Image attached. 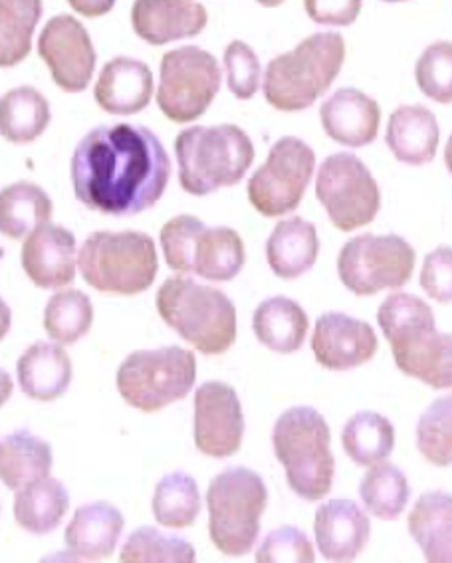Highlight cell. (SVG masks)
<instances>
[{
  "instance_id": "6da1fadb",
  "label": "cell",
  "mask_w": 452,
  "mask_h": 563,
  "mask_svg": "<svg viewBox=\"0 0 452 563\" xmlns=\"http://www.w3.org/2000/svg\"><path fill=\"white\" fill-rule=\"evenodd\" d=\"M71 185L90 211L135 217L159 201L172 159L145 125L115 123L91 130L71 155Z\"/></svg>"
},
{
  "instance_id": "7a4b0ae2",
  "label": "cell",
  "mask_w": 452,
  "mask_h": 563,
  "mask_svg": "<svg viewBox=\"0 0 452 563\" xmlns=\"http://www.w3.org/2000/svg\"><path fill=\"white\" fill-rule=\"evenodd\" d=\"M377 322L399 372L432 389H452V333L437 330L429 303L412 294H393L379 306Z\"/></svg>"
},
{
  "instance_id": "3957f363",
  "label": "cell",
  "mask_w": 452,
  "mask_h": 563,
  "mask_svg": "<svg viewBox=\"0 0 452 563\" xmlns=\"http://www.w3.org/2000/svg\"><path fill=\"white\" fill-rule=\"evenodd\" d=\"M345 62V41L340 32H318L280 56L264 71V98L274 110L312 108L332 88Z\"/></svg>"
},
{
  "instance_id": "277c9868",
  "label": "cell",
  "mask_w": 452,
  "mask_h": 563,
  "mask_svg": "<svg viewBox=\"0 0 452 563\" xmlns=\"http://www.w3.org/2000/svg\"><path fill=\"white\" fill-rule=\"evenodd\" d=\"M330 444V427L312 407H291L274 424V454L286 471L288 486L301 500L316 503L332 490L335 459Z\"/></svg>"
},
{
  "instance_id": "5b68a950",
  "label": "cell",
  "mask_w": 452,
  "mask_h": 563,
  "mask_svg": "<svg viewBox=\"0 0 452 563\" xmlns=\"http://www.w3.org/2000/svg\"><path fill=\"white\" fill-rule=\"evenodd\" d=\"M155 303L163 322L205 355H221L236 342V308L212 286L175 276L163 282Z\"/></svg>"
},
{
  "instance_id": "8992f818",
  "label": "cell",
  "mask_w": 452,
  "mask_h": 563,
  "mask_svg": "<svg viewBox=\"0 0 452 563\" xmlns=\"http://www.w3.org/2000/svg\"><path fill=\"white\" fill-rule=\"evenodd\" d=\"M183 191L205 197L244 179L254 162L252 140L236 125H195L175 140Z\"/></svg>"
},
{
  "instance_id": "52a82bcc",
  "label": "cell",
  "mask_w": 452,
  "mask_h": 563,
  "mask_svg": "<svg viewBox=\"0 0 452 563\" xmlns=\"http://www.w3.org/2000/svg\"><path fill=\"white\" fill-rule=\"evenodd\" d=\"M78 266L81 278L98 292L135 296L153 286L159 258L155 242L145 232L100 231L81 244Z\"/></svg>"
},
{
  "instance_id": "ba28073f",
  "label": "cell",
  "mask_w": 452,
  "mask_h": 563,
  "mask_svg": "<svg viewBox=\"0 0 452 563\" xmlns=\"http://www.w3.org/2000/svg\"><path fill=\"white\" fill-rule=\"evenodd\" d=\"M268 504V488L258 473L232 466L217 474L207 490L209 533L219 552L246 555L261 533V518Z\"/></svg>"
},
{
  "instance_id": "9c48e42d",
  "label": "cell",
  "mask_w": 452,
  "mask_h": 563,
  "mask_svg": "<svg viewBox=\"0 0 452 563\" xmlns=\"http://www.w3.org/2000/svg\"><path fill=\"white\" fill-rule=\"evenodd\" d=\"M167 266L205 280L231 282L244 268L246 251L241 234L229 227H207L192 214H179L162 229Z\"/></svg>"
},
{
  "instance_id": "30bf717a",
  "label": "cell",
  "mask_w": 452,
  "mask_h": 563,
  "mask_svg": "<svg viewBox=\"0 0 452 563\" xmlns=\"http://www.w3.org/2000/svg\"><path fill=\"white\" fill-rule=\"evenodd\" d=\"M195 379V353L169 345L130 353L118 369V391L133 409L157 412L185 399Z\"/></svg>"
},
{
  "instance_id": "8fae6325",
  "label": "cell",
  "mask_w": 452,
  "mask_h": 563,
  "mask_svg": "<svg viewBox=\"0 0 452 563\" xmlns=\"http://www.w3.org/2000/svg\"><path fill=\"white\" fill-rule=\"evenodd\" d=\"M415 261V249L399 234H360L343 244L338 276L355 296H375L411 280Z\"/></svg>"
},
{
  "instance_id": "7c38bea8",
  "label": "cell",
  "mask_w": 452,
  "mask_h": 563,
  "mask_svg": "<svg viewBox=\"0 0 452 563\" xmlns=\"http://www.w3.org/2000/svg\"><path fill=\"white\" fill-rule=\"evenodd\" d=\"M159 74L157 106L175 123L199 120L221 91V66L211 52L199 46L167 52Z\"/></svg>"
},
{
  "instance_id": "4fadbf2b",
  "label": "cell",
  "mask_w": 452,
  "mask_h": 563,
  "mask_svg": "<svg viewBox=\"0 0 452 563\" xmlns=\"http://www.w3.org/2000/svg\"><path fill=\"white\" fill-rule=\"evenodd\" d=\"M316 197L338 231L367 227L382 209V191L370 167L352 153H333L316 175Z\"/></svg>"
},
{
  "instance_id": "5bb4252c",
  "label": "cell",
  "mask_w": 452,
  "mask_h": 563,
  "mask_svg": "<svg viewBox=\"0 0 452 563\" xmlns=\"http://www.w3.org/2000/svg\"><path fill=\"white\" fill-rule=\"evenodd\" d=\"M316 169V153L306 141L280 137L268 152L266 162L249 179V201L264 217H282L294 211Z\"/></svg>"
},
{
  "instance_id": "9a60e30c",
  "label": "cell",
  "mask_w": 452,
  "mask_h": 563,
  "mask_svg": "<svg viewBox=\"0 0 452 563\" xmlns=\"http://www.w3.org/2000/svg\"><path fill=\"white\" fill-rule=\"evenodd\" d=\"M38 54L60 90L78 93L90 86L98 54L78 19L58 14L46 22L38 38Z\"/></svg>"
},
{
  "instance_id": "2e32d148",
  "label": "cell",
  "mask_w": 452,
  "mask_h": 563,
  "mask_svg": "<svg viewBox=\"0 0 452 563\" xmlns=\"http://www.w3.org/2000/svg\"><path fill=\"white\" fill-rule=\"evenodd\" d=\"M244 412L239 393L222 382L202 383L195 393V444L199 453L229 459L241 451Z\"/></svg>"
},
{
  "instance_id": "e0dca14e",
  "label": "cell",
  "mask_w": 452,
  "mask_h": 563,
  "mask_svg": "<svg viewBox=\"0 0 452 563\" xmlns=\"http://www.w3.org/2000/svg\"><path fill=\"white\" fill-rule=\"evenodd\" d=\"M377 335L372 325L348 313L328 312L313 328L316 362L330 372H350L372 362L377 353Z\"/></svg>"
},
{
  "instance_id": "ac0fdd59",
  "label": "cell",
  "mask_w": 452,
  "mask_h": 563,
  "mask_svg": "<svg viewBox=\"0 0 452 563\" xmlns=\"http://www.w3.org/2000/svg\"><path fill=\"white\" fill-rule=\"evenodd\" d=\"M21 261L34 286L42 290H62L76 278V236L64 227L44 222L24 239Z\"/></svg>"
},
{
  "instance_id": "d6986e66",
  "label": "cell",
  "mask_w": 452,
  "mask_h": 563,
  "mask_svg": "<svg viewBox=\"0 0 452 563\" xmlns=\"http://www.w3.org/2000/svg\"><path fill=\"white\" fill-rule=\"evenodd\" d=\"M207 22V9L197 0H135L131 9L133 31L151 46L192 38Z\"/></svg>"
},
{
  "instance_id": "ffe728a7",
  "label": "cell",
  "mask_w": 452,
  "mask_h": 563,
  "mask_svg": "<svg viewBox=\"0 0 452 563\" xmlns=\"http://www.w3.org/2000/svg\"><path fill=\"white\" fill-rule=\"evenodd\" d=\"M313 533L328 562H353L372 538L370 516L353 500H330L316 512Z\"/></svg>"
},
{
  "instance_id": "44dd1931",
  "label": "cell",
  "mask_w": 452,
  "mask_h": 563,
  "mask_svg": "<svg viewBox=\"0 0 452 563\" xmlns=\"http://www.w3.org/2000/svg\"><path fill=\"white\" fill-rule=\"evenodd\" d=\"M320 121L330 140L357 150L377 140L382 108L365 91L342 88L323 101Z\"/></svg>"
},
{
  "instance_id": "7402d4cb",
  "label": "cell",
  "mask_w": 452,
  "mask_h": 563,
  "mask_svg": "<svg viewBox=\"0 0 452 563\" xmlns=\"http://www.w3.org/2000/svg\"><path fill=\"white\" fill-rule=\"evenodd\" d=\"M93 96L111 115L140 113L153 98V71L145 62L118 56L103 66Z\"/></svg>"
},
{
  "instance_id": "603a6c76",
  "label": "cell",
  "mask_w": 452,
  "mask_h": 563,
  "mask_svg": "<svg viewBox=\"0 0 452 563\" xmlns=\"http://www.w3.org/2000/svg\"><path fill=\"white\" fill-rule=\"evenodd\" d=\"M123 516L108 503H91L80 506L66 528L64 540L74 560L100 562L115 552L123 532Z\"/></svg>"
},
{
  "instance_id": "cb8c5ba5",
  "label": "cell",
  "mask_w": 452,
  "mask_h": 563,
  "mask_svg": "<svg viewBox=\"0 0 452 563\" xmlns=\"http://www.w3.org/2000/svg\"><path fill=\"white\" fill-rule=\"evenodd\" d=\"M439 140V121L425 106H399L385 131V143L395 159L412 167L427 165L437 157Z\"/></svg>"
},
{
  "instance_id": "d4e9b609",
  "label": "cell",
  "mask_w": 452,
  "mask_h": 563,
  "mask_svg": "<svg viewBox=\"0 0 452 563\" xmlns=\"http://www.w3.org/2000/svg\"><path fill=\"white\" fill-rule=\"evenodd\" d=\"M318 254V231L312 222L301 217L278 222L266 242V261L282 280H296L312 271Z\"/></svg>"
},
{
  "instance_id": "484cf974",
  "label": "cell",
  "mask_w": 452,
  "mask_h": 563,
  "mask_svg": "<svg viewBox=\"0 0 452 563\" xmlns=\"http://www.w3.org/2000/svg\"><path fill=\"white\" fill-rule=\"evenodd\" d=\"M71 360L60 343L36 342L16 363L21 389L34 401H56L71 383Z\"/></svg>"
},
{
  "instance_id": "4316f807",
  "label": "cell",
  "mask_w": 452,
  "mask_h": 563,
  "mask_svg": "<svg viewBox=\"0 0 452 563\" xmlns=\"http://www.w3.org/2000/svg\"><path fill=\"white\" fill-rule=\"evenodd\" d=\"M407 526L427 562L452 563V494H422L412 506Z\"/></svg>"
},
{
  "instance_id": "83f0119b",
  "label": "cell",
  "mask_w": 452,
  "mask_h": 563,
  "mask_svg": "<svg viewBox=\"0 0 452 563\" xmlns=\"http://www.w3.org/2000/svg\"><path fill=\"white\" fill-rule=\"evenodd\" d=\"M252 330L264 347L288 355L304 345L310 322L300 303L286 296H274L256 308L252 316Z\"/></svg>"
},
{
  "instance_id": "f1b7e54d",
  "label": "cell",
  "mask_w": 452,
  "mask_h": 563,
  "mask_svg": "<svg viewBox=\"0 0 452 563\" xmlns=\"http://www.w3.org/2000/svg\"><path fill=\"white\" fill-rule=\"evenodd\" d=\"M68 508L70 494L66 486L56 478L44 476L16 490L12 512L22 530L34 536H46L60 526Z\"/></svg>"
},
{
  "instance_id": "f546056e",
  "label": "cell",
  "mask_w": 452,
  "mask_h": 563,
  "mask_svg": "<svg viewBox=\"0 0 452 563\" xmlns=\"http://www.w3.org/2000/svg\"><path fill=\"white\" fill-rule=\"evenodd\" d=\"M52 464L51 444L26 429L0 441V481L11 490H21L29 483L51 476Z\"/></svg>"
},
{
  "instance_id": "4dcf8cb0",
  "label": "cell",
  "mask_w": 452,
  "mask_h": 563,
  "mask_svg": "<svg viewBox=\"0 0 452 563\" xmlns=\"http://www.w3.org/2000/svg\"><path fill=\"white\" fill-rule=\"evenodd\" d=\"M51 120V103L32 86L14 88L0 98V135L11 143L38 140Z\"/></svg>"
},
{
  "instance_id": "1f68e13d",
  "label": "cell",
  "mask_w": 452,
  "mask_h": 563,
  "mask_svg": "<svg viewBox=\"0 0 452 563\" xmlns=\"http://www.w3.org/2000/svg\"><path fill=\"white\" fill-rule=\"evenodd\" d=\"M54 205L34 183H12L0 191V234L12 241L26 239L34 229L51 222Z\"/></svg>"
},
{
  "instance_id": "d6a6232c",
  "label": "cell",
  "mask_w": 452,
  "mask_h": 563,
  "mask_svg": "<svg viewBox=\"0 0 452 563\" xmlns=\"http://www.w3.org/2000/svg\"><path fill=\"white\" fill-rule=\"evenodd\" d=\"M342 444L345 454L357 466H373L389 459L395 449V429L379 412H355L343 424Z\"/></svg>"
},
{
  "instance_id": "836d02e7",
  "label": "cell",
  "mask_w": 452,
  "mask_h": 563,
  "mask_svg": "<svg viewBox=\"0 0 452 563\" xmlns=\"http://www.w3.org/2000/svg\"><path fill=\"white\" fill-rule=\"evenodd\" d=\"M41 16L42 0H0V68L26 60Z\"/></svg>"
},
{
  "instance_id": "e575fe53",
  "label": "cell",
  "mask_w": 452,
  "mask_h": 563,
  "mask_svg": "<svg viewBox=\"0 0 452 563\" xmlns=\"http://www.w3.org/2000/svg\"><path fill=\"white\" fill-rule=\"evenodd\" d=\"M151 508L157 523L165 528H189L201 514L199 484L189 474H167L155 486Z\"/></svg>"
},
{
  "instance_id": "d590c367",
  "label": "cell",
  "mask_w": 452,
  "mask_h": 563,
  "mask_svg": "<svg viewBox=\"0 0 452 563\" xmlns=\"http://www.w3.org/2000/svg\"><path fill=\"white\" fill-rule=\"evenodd\" d=\"M360 496L367 512L385 522H393L405 510L411 490L401 468H397L395 464L377 463L370 466V471L363 476Z\"/></svg>"
},
{
  "instance_id": "8d00e7d4",
  "label": "cell",
  "mask_w": 452,
  "mask_h": 563,
  "mask_svg": "<svg viewBox=\"0 0 452 563\" xmlns=\"http://www.w3.org/2000/svg\"><path fill=\"white\" fill-rule=\"evenodd\" d=\"M93 323V303L80 290H60L54 294L44 308V330L60 345L80 342Z\"/></svg>"
},
{
  "instance_id": "74e56055",
  "label": "cell",
  "mask_w": 452,
  "mask_h": 563,
  "mask_svg": "<svg viewBox=\"0 0 452 563\" xmlns=\"http://www.w3.org/2000/svg\"><path fill=\"white\" fill-rule=\"evenodd\" d=\"M123 563H192L197 552L179 536L163 533L157 528H140L131 533L121 548Z\"/></svg>"
},
{
  "instance_id": "f35d334b",
  "label": "cell",
  "mask_w": 452,
  "mask_h": 563,
  "mask_svg": "<svg viewBox=\"0 0 452 563\" xmlns=\"http://www.w3.org/2000/svg\"><path fill=\"white\" fill-rule=\"evenodd\" d=\"M419 453L434 466H452V395L439 397L422 412L415 429Z\"/></svg>"
},
{
  "instance_id": "ab89813d",
  "label": "cell",
  "mask_w": 452,
  "mask_h": 563,
  "mask_svg": "<svg viewBox=\"0 0 452 563\" xmlns=\"http://www.w3.org/2000/svg\"><path fill=\"white\" fill-rule=\"evenodd\" d=\"M415 80L429 100L452 103V42H432L422 51L415 64Z\"/></svg>"
},
{
  "instance_id": "60d3db41",
  "label": "cell",
  "mask_w": 452,
  "mask_h": 563,
  "mask_svg": "<svg viewBox=\"0 0 452 563\" xmlns=\"http://www.w3.org/2000/svg\"><path fill=\"white\" fill-rule=\"evenodd\" d=\"M227 84L236 100H251L261 88L262 68L256 52L246 42L232 41L224 51Z\"/></svg>"
},
{
  "instance_id": "b9f144b4",
  "label": "cell",
  "mask_w": 452,
  "mask_h": 563,
  "mask_svg": "<svg viewBox=\"0 0 452 563\" xmlns=\"http://www.w3.org/2000/svg\"><path fill=\"white\" fill-rule=\"evenodd\" d=\"M256 562L261 563H312L316 562L312 543L300 528L284 526L268 533L256 550Z\"/></svg>"
},
{
  "instance_id": "7bdbcfd3",
  "label": "cell",
  "mask_w": 452,
  "mask_h": 563,
  "mask_svg": "<svg viewBox=\"0 0 452 563\" xmlns=\"http://www.w3.org/2000/svg\"><path fill=\"white\" fill-rule=\"evenodd\" d=\"M419 284L427 296L439 303L452 302V249L439 246L422 261Z\"/></svg>"
},
{
  "instance_id": "ee69618b",
  "label": "cell",
  "mask_w": 452,
  "mask_h": 563,
  "mask_svg": "<svg viewBox=\"0 0 452 563\" xmlns=\"http://www.w3.org/2000/svg\"><path fill=\"white\" fill-rule=\"evenodd\" d=\"M362 7L363 0H304L310 21L322 26H352Z\"/></svg>"
},
{
  "instance_id": "f6af8a7d",
  "label": "cell",
  "mask_w": 452,
  "mask_h": 563,
  "mask_svg": "<svg viewBox=\"0 0 452 563\" xmlns=\"http://www.w3.org/2000/svg\"><path fill=\"white\" fill-rule=\"evenodd\" d=\"M68 4L80 16L100 19V16L108 14L115 7V0H68Z\"/></svg>"
},
{
  "instance_id": "bcb514c9",
  "label": "cell",
  "mask_w": 452,
  "mask_h": 563,
  "mask_svg": "<svg viewBox=\"0 0 452 563\" xmlns=\"http://www.w3.org/2000/svg\"><path fill=\"white\" fill-rule=\"evenodd\" d=\"M12 312L9 303L0 298V342L7 338V333L11 332Z\"/></svg>"
},
{
  "instance_id": "7dc6e473",
  "label": "cell",
  "mask_w": 452,
  "mask_h": 563,
  "mask_svg": "<svg viewBox=\"0 0 452 563\" xmlns=\"http://www.w3.org/2000/svg\"><path fill=\"white\" fill-rule=\"evenodd\" d=\"M12 389H14V383L11 375L0 369V407L11 399Z\"/></svg>"
},
{
  "instance_id": "c3c4849f",
  "label": "cell",
  "mask_w": 452,
  "mask_h": 563,
  "mask_svg": "<svg viewBox=\"0 0 452 563\" xmlns=\"http://www.w3.org/2000/svg\"><path fill=\"white\" fill-rule=\"evenodd\" d=\"M444 165H447V169L452 175V135L447 141V147H444Z\"/></svg>"
},
{
  "instance_id": "681fc988",
  "label": "cell",
  "mask_w": 452,
  "mask_h": 563,
  "mask_svg": "<svg viewBox=\"0 0 452 563\" xmlns=\"http://www.w3.org/2000/svg\"><path fill=\"white\" fill-rule=\"evenodd\" d=\"M258 4H262V7H266V9H276V7H280V4H284L286 0H256Z\"/></svg>"
},
{
  "instance_id": "f907efd6",
  "label": "cell",
  "mask_w": 452,
  "mask_h": 563,
  "mask_svg": "<svg viewBox=\"0 0 452 563\" xmlns=\"http://www.w3.org/2000/svg\"><path fill=\"white\" fill-rule=\"evenodd\" d=\"M382 2H392V4H397V2H409V0H382Z\"/></svg>"
}]
</instances>
